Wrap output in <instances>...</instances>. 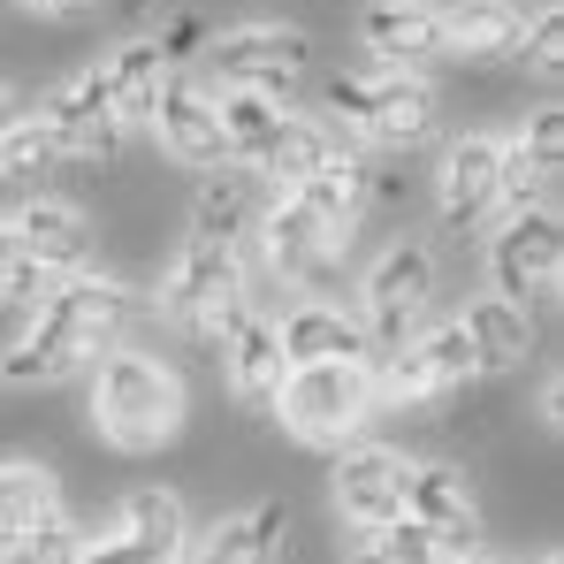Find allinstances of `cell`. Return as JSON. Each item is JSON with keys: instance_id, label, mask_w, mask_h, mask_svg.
<instances>
[{"instance_id": "1", "label": "cell", "mask_w": 564, "mask_h": 564, "mask_svg": "<svg viewBox=\"0 0 564 564\" xmlns=\"http://www.w3.org/2000/svg\"><path fill=\"white\" fill-rule=\"evenodd\" d=\"M145 313V297L122 275H54L46 297L31 305V328L0 351V389H54V381L85 375L107 344L130 336V321Z\"/></svg>"}, {"instance_id": "2", "label": "cell", "mask_w": 564, "mask_h": 564, "mask_svg": "<svg viewBox=\"0 0 564 564\" xmlns=\"http://www.w3.org/2000/svg\"><path fill=\"white\" fill-rule=\"evenodd\" d=\"M85 375H93V427H99V443L145 458V451H161V443L184 435L191 397H184V375H176L169 359H153V351H138V344H107Z\"/></svg>"}, {"instance_id": "3", "label": "cell", "mask_w": 564, "mask_h": 564, "mask_svg": "<svg viewBox=\"0 0 564 564\" xmlns=\"http://www.w3.org/2000/svg\"><path fill=\"white\" fill-rule=\"evenodd\" d=\"M328 122L336 138H351L359 153H412L443 130V93L420 77V69H336L328 77Z\"/></svg>"}, {"instance_id": "4", "label": "cell", "mask_w": 564, "mask_h": 564, "mask_svg": "<svg viewBox=\"0 0 564 564\" xmlns=\"http://www.w3.org/2000/svg\"><path fill=\"white\" fill-rule=\"evenodd\" d=\"M245 305H252V268H245V252H237V245H206V237H184V245L161 260L153 290H145V313L176 321L206 351L237 328Z\"/></svg>"}, {"instance_id": "5", "label": "cell", "mask_w": 564, "mask_h": 564, "mask_svg": "<svg viewBox=\"0 0 564 564\" xmlns=\"http://www.w3.org/2000/svg\"><path fill=\"white\" fill-rule=\"evenodd\" d=\"M375 359H313V367H290L275 389V412L282 435H297V443H313V451H344V443H359L367 435V420H375Z\"/></svg>"}, {"instance_id": "6", "label": "cell", "mask_w": 564, "mask_h": 564, "mask_svg": "<svg viewBox=\"0 0 564 564\" xmlns=\"http://www.w3.org/2000/svg\"><path fill=\"white\" fill-rule=\"evenodd\" d=\"M435 245H420V237H397L389 252H381L375 268L359 275V328H367V344L375 351H397L412 328H427V313H435Z\"/></svg>"}, {"instance_id": "7", "label": "cell", "mask_w": 564, "mask_h": 564, "mask_svg": "<svg viewBox=\"0 0 564 564\" xmlns=\"http://www.w3.org/2000/svg\"><path fill=\"white\" fill-rule=\"evenodd\" d=\"M313 77V31L297 23H229L206 39V85L221 93H290Z\"/></svg>"}, {"instance_id": "8", "label": "cell", "mask_w": 564, "mask_h": 564, "mask_svg": "<svg viewBox=\"0 0 564 564\" xmlns=\"http://www.w3.org/2000/svg\"><path fill=\"white\" fill-rule=\"evenodd\" d=\"M557 282H564V221H557V206L534 198V206L496 214V237H488V290L534 305V297H557Z\"/></svg>"}, {"instance_id": "9", "label": "cell", "mask_w": 564, "mask_h": 564, "mask_svg": "<svg viewBox=\"0 0 564 564\" xmlns=\"http://www.w3.org/2000/svg\"><path fill=\"white\" fill-rule=\"evenodd\" d=\"M252 245H260V260H268L275 282H328L351 237L328 229L321 214H305L290 191H268L260 198V221H252Z\"/></svg>"}, {"instance_id": "10", "label": "cell", "mask_w": 564, "mask_h": 564, "mask_svg": "<svg viewBox=\"0 0 564 564\" xmlns=\"http://www.w3.org/2000/svg\"><path fill=\"white\" fill-rule=\"evenodd\" d=\"M435 214H443V229H466V237L503 214V138L466 130V138L443 145V161H435Z\"/></svg>"}, {"instance_id": "11", "label": "cell", "mask_w": 564, "mask_h": 564, "mask_svg": "<svg viewBox=\"0 0 564 564\" xmlns=\"http://www.w3.org/2000/svg\"><path fill=\"white\" fill-rule=\"evenodd\" d=\"M184 503L169 496V488H130L122 496V511H115V527L85 542V557L77 564H184Z\"/></svg>"}, {"instance_id": "12", "label": "cell", "mask_w": 564, "mask_h": 564, "mask_svg": "<svg viewBox=\"0 0 564 564\" xmlns=\"http://www.w3.org/2000/svg\"><path fill=\"white\" fill-rule=\"evenodd\" d=\"M39 122L54 130V145H62V161H115L122 153V115H115V93H107V77L99 69H77V77H62L54 93L39 99Z\"/></svg>"}, {"instance_id": "13", "label": "cell", "mask_w": 564, "mask_h": 564, "mask_svg": "<svg viewBox=\"0 0 564 564\" xmlns=\"http://www.w3.org/2000/svg\"><path fill=\"white\" fill-rule=\"evenodd\" d=\"M145 130L161 138V153L169 161H184V169H221L229 161V145H221V99L206 77H169L161 99H153V115H145Z\"/></svg>"}, {"instance_id": "14", "label": "cell", "mask_w": 564, "mask_h": 564, "mask_svg": "<svg viewBox=\"0 0 564 564\" xmlns=\"http://www.w3.org/2000/svg\"><path fill=\"white\" fill-rule=\"evenodd\" d=\"M404 480H412V458L389 451V443H344L336 451V473H328V496H336V519L344 527H381L404 511Z\"/></svg>"}, {"instance_id": "15", "label": "cell", "mask_w": 564, "mask_h": 564, "mask_svg": "<svg viewBox=\"0 0 564 564\" xmlns=\"http://www.w3.org/2000/svg\"><path fill=\"white\" fill-rule=\"evenodd\" d=\"M359 54L381 62V69H435L443 62V15L435 0H375L359 15Z\"/></svg>"}, {"instance_id": "16", "label": "cell", "mask_w": 564, "mask_h": 564, "mask_svg": "<svg viewBox=\"0 0 564 564\" xmlns=\"http://www.w3.org/2000/svg\"><path fill=\"white\" fill-rule=\"evenodd\" d=\"M404 511L435 534L443 557L480 550V503H473V480L458 466H412V480H404Z\"/></svg>"}, {"instance_id": "17", "label": "cell", "mask_w": 564, "mask_h": 564, "mask_svg": "<svg viewBox=\"0 0 564 564\" xmlns=\"http://www.w3.org/2000/svg\"><path fill=\"white\" fill-rule=\"evenodd\" d=\"M282 542H290V503L260 496V503L214 519L206 534H184V557L191 564H282Z\"/></svg>"}, {"instance_id": "18", "label": "cell", "mask_w": 564, "mask_h": 564, "mask_svg": "<svg viewBox=\"0 0 564 564\" xmlns=\"http://www.w3.org/2000/svg\"><path fill=\"white\" fill-rule=\"evenodd\" d=\"M290 198L305 206V214H321L328 229H359V214H367V198H375V169H367V153L351 145V138H336L297 184H290Z\"/></svg>"}, {"instance_id": "19", "label": "cell", "mask_w": 564, "mask_h": 564, "mask_svg": "<svg viewBox=\"0 0 564 564\" xmlns=\"http://www.w3.org/2000/svg\"><path fill=\"white\" fill-rule=\"evenodd\" d=\"M214 351H221L214 367H221V381H229V397H237V404H260V412L275 404V389H282V375H290V359H282L275 321H268L260 305H245V313H237V328H229Z\"/></svg>"}, {"instance_id": "20", "label": "cell", "mask_w": 564, "mask_h": 564, "mask_svg": "<svg viewBox=\"0 0 564 564\" xmlns=\"http://www.w3.org/2000/svg\"><path fill=\"white\" fill-rule=\"evenodd\" d=\"M15 237H23V252L46 268V275H77V268H93V214L85 206H69V198H46V191H31L23 206H15Z\"/></svg>"}, {"instance_id": "21", "label": "cell", "mask_w": 564, "mask_h": 564, "mask_svg": "<svg viewBox=\"0 0 564 564\" xmlns=\"http://www.w3.org/2000/svg\"><path fill=\"white\" fill-rule=\"evenodd\" d=\"M435 15H443V62H458V69H496V62H511L519 23H527L519 0H443Z\"/></svg>"}, {"instance_id": "22", "label": "cell", "mask_w": 564, "mask_h": 564, "mask_svg": "<svg viewBox=\"0 0 564 564\" xmlns=\"http://www.w3.org/2000/svg\"><path fill=\"white\" fill-rule=\"evenodd\" d=\"M458 328H466L480 375H511V367H527V359H534V305H519V297L480 290V297H466Z\"/></svg>"}, {"instance_id": "23", "label": "cell", "mask_w": 564, "mask_h": 564, "mask_svg": "<svg viewBox=\"0 0 564 564\" xmlns=\"http://www.w3.org/2000/svg\"><path fill=\"white\" fill-rule=\"evenodd\" d=\"M275 344L290 367H313V359H375V344H367V328H359V313H344V305H290L275 321Z\"/></svg>"}, {"instance_id": "24", "label": "cell", "mask_w": 564, "mask_h": 564, "mask_svg": "<svg viewBox=\"0 0 564 564\" xmlns=\"http://www.w3.org/2000/svg\"><path fill=\"white\" fill-rule=\"evenodd\" d=\"M252 221H260V176H245L237 161H221V169H206V184L191 198V237H206V245H252Z\"/></svg>"}, {"instance_id": "25", "label": "cell", "mask_w": 564, "mask_h": 564, "mask_svg": "<svg viewBox=\"0 0 564 564\" xmlns=\"http://www.w3.org/2000/svg\"><path fill=\"white\" fill-rule=\"evenodd\" d=\"M99 77H107V93H115V115H122V122H145L153 99H161V85L176 77V62H169V46H161L153 31H138V39H122V46L99 62Z\"/></svg>"}, {"instance_id": "26", "label": "cell", "mask_w": 564, "mask_h": 564, "mask_svg": "<svg viewBox=\"0 0 564 564\" xmlns=\"http://www.w3.org/2000/svg\"><path fill=\"white\" fill-rule=\"evenodd\" d=\"M214 99H221V145H229L237 169H252V161L275 145V130L290 122V107H282L275 93H221V85H214Z\"/></svg>"}, {"instance_id": "27", "label": "cell", "mask_w": 564, "mask_h": 564, "mask_svg": "<svg viewBox=\"0 0 564 564\" xmlns=\"http://www.w3.org/2000/svg\"><path fill=\"white\" fill-rule=\"evenodd\" d=\"M54 511H62V480H54V466H31V458H8V466H0V550H8L23 527L54 519Z\"/></svg>"}, {"instance_id": "28", "label": "cell", "mask_w": 564, "mask_h": 564, "mask_svg": "<svg viewBox=\"0 0 564 564\" xmlns=\"http://www.w3.org/2000/svg\"><path fill=\"white\" fill-rule=\"evenodd\" d=\"M328 145H336V122H321V115H290V122L275 130V145H268L245 176H260L268 191H290L313 161H321V153H328Z\"/></svg>"}, {"instance_id": "29", "label": "cell", "mask_w": 564, "mask_h": 564, "mask_svg": "<svg viewBox=\"0 0 564 564\" xmlns=\"http://www.w3.org/2000/svg\"><path fill=\"white\" fill-rule=\"evenodd\" d=\"M62 169V145H54V130L39 122V115H8V130H0V184H23V191H39L46 176Z\"/></svg>"}, {"instance_id": "30", "label": "cell", "mask_w": 564, "mask_h": 564, "mask_svg": "<svg viewBox=\"0 0 564 564\" xmlns=\"http://www.w3.org/2000/svg\"><path fill=\"white\" fill-rule=\"evenodd\" d=\"M351 557L359 564H435V534L412 519V511H397V519H381V527H359V542H351Z\"/></svg>"}, {"instance_id": "31", "label": "cell", "mask_w": 564, "mask_h": 564, "mask_svg": "<svg viewBox=\"0 0 564 564\" xmlns=\"http://www.w3.org/2000/svg\"><path fill=\"white\" fill-rule=\"evenodd\" d=\"M85 527L69 519V511H54V519H39V527H23L8 550H0V564H77L85 557Z\"/></svg>"}, {"instance_id": "32", "label": "cell", "mask_w": 564, "mask_h": 564, "mask_svg": "<svg viewBox=\"0 0 564 564\" xmlns=\"http://www.w3.org/2000/svg\"><path fill=\"white\" fill-rule=\"evenodd\" d=\"M511 62H519L534 85H557V77H564V8H542L534 23H519Z\"/></svg>"}, {"instance_id": "33", "label": "cell", "mask_w": 564, "mask_h": 564, "mask_svg": "<svg viewBox=\"0 0 564 564\" xmlns=\"http://www.w3.org/2000/svg\"><path fill=\"white\" fill-rule=\"evenodd\" d=\"M511 153H519L542 184H557L564 176V107H534V115L511 130Z\"/></svg>"}, {"instance_id": "34", "label": "cell", "mask_w": 564, "mask_h": 564, "mask_svg": "<svg viewBox=\"0 0 564 564\" xmlns=\"http://www.w3.org/2000/svg\"><path fill=\"white\" fill-rule=\"evenodd\" d=\"M46 282H54V275H46L31 252H23L15 221H0V305H23V313H31V305L46 297Z\"/></svg>"}, {"instance_id": "35", "label": "cell", "mask_w": 564, "mask_h": 564, "mask_svg": "<svg viewBox=\"0 0 564 564\" xmlns=\"http://www.w3.org/2000/svg\"><path fill=\"white\" fill-rule=\"evenodd\" d=\"M153 39H161V46H169V62H184L191 46H206V23H198V15H176V23H161V31H153Z\"/></svg>"}, {"instance_id": "36", "label": "cell", "mask_w": 564, "mask_h": 564, "mask_svg": "<svg viewBox=\"0 0 564 564\" xmlns=\"http://www.w3.org/2000/svg\"><path fill=\"white\" fill-rule=\"evenodd\" d=\"M23 15H46V23H69V15H93L99 0H15Z\"/></svg>"}, {"instance_id": "37", "label": "cell", "mask_w": 564, "mask_h": 564, "mask_svg": "<svg viewBox=\"0 0 564 564\" xmlns=\"http://www.w3.org/2000/svg\"><path fill=\"white\" fill-rule=\"evenodd\" d=\"M542 427H550V435L564 427V375H550V381H542Z\"/></svg>"}, {"instance_id": "38", "label": "cell", "mask_w": 564, "mask_h": 564, "mask_svg": "<svg viewBox=\"0 0 564 564\" xmlns=\"http://www.w3.org/2000/svg\"><path fill=\"white\" fill-rule=\"evenodd\" d=\"M15 107H23V99H15V85L0 77V130H8V115H15Z\"/></svg>"}, {"instance_id": "39", "label": "cell", "mask_w": 564, "mask_h": 564, "mask_svg": "<svg viewBox=\"0 0 564 564\" xmlns=\"http://www.w3.org/2000/svg\"><path fill=\"white\" fill-rule=\"evenodd\" d=\"M107 8H115V15H145L153 0H107Z\"/></svg>"}, {"instance_id": "40", "label": "cell", "mask_w": 564, "mask_h": 564, "mask_svg": "<svg viewBox=\"0 0 564 564\" xmlns=\"http://www.w3.org/2000/svg\"><path fill=\"white\" fill-rule=\"evenodd\" d=\"M435 564H496L488 550H466V557H435Z\"/></svg>"}, {"instance_id": "41", "label": "cell", "mask_w": 564, "mask_h": 564, "mask_svg": "<svg viewBox=\"0 0 564 564\" xmlns=\"http://www.w3.org/2000/svg\"><path fill=\"white\" fill-rule=\"evenodd\" d=\"M534 564H564V557H557V550H550V557H534Z\"/></svg>"}]
</instances>
